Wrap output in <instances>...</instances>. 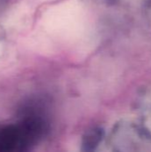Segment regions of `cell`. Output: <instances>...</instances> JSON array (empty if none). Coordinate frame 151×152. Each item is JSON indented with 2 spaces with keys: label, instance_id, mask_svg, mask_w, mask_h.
Wrapping results in <instances>:
<instances>
[{
  "label": "cell",
  "instance_id": "obj_2",
  "mask_svg": "<svg viewBox=\"0 0 151 152\" xmlns=\"http://www.w3.org/2000/svg\"><path fill=\"white\" fill-rule=\"evenodd\" d=\"M57 28L69 38L78 37L85 28V15L81 6L74 1L61 4L57 10Z\"/></svg>",
  "mask_w": 151,
  "mask_h": 152
},
{
  "label": "cell",
  "instance_id": "obj_1",
  "mask_svg": "<svg viewBox=\"0 0 151 152\" xmlns=\"http://www.w3.org/2000/svg\"><path fill=\"white\" fill-rule=\"evenodd\" d=\"M30 126L26 120L0 123V152L25 150L29 142Z\"/></svg>",
  "mask_w": 151,
  "mask_h": 152
}]
</instances>
